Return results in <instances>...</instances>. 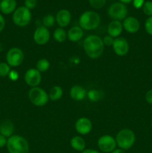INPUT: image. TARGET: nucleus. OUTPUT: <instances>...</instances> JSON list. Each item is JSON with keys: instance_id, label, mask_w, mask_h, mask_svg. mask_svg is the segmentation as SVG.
Wrapping results in <instances>:
<instances>
[{"instance_id": "ddd939ff", "label": "nucleus", "mask_w": 152, "mask_h": 153, "mask_svg": "<svg viewBox=\"0 0 152 153\" xmlns=\"http://www.w3.org/2000/svg\"><path fill=\"white\" fill-rule=\"evenodd\" d=\"M75 128L77 133L81 135H86L92 131V123L89 118L80 117L75 122Z\"/></svg>"}, {"instance_id": "58836bf2", "label": "nucleus", "mask_w": 152, "mask_h": 153, "mask_svg": "<svg viewBox=\"0 0 152 153\" xmlns=\"http://www.w3.org/2000/svg\"><path fill=\"white\" fill-rule=\"evenodd\" d=\"M110 153H125V151L122 149H115L113 152H111Z\"/></svg>"}, {"instance_id": "dca6fc26", "label": "nucleus", "mask_w": 152, "mask_h": 153, "mask_svg": "<svg viewBox=\"0 0 152 153\" xmlns=\"http://www.w3.org/2000/svg\"><path fill=\"white\" fill-rule=\"evenodd\" d=\"M123 31V25L121 21L113 20L109 23L107 26V33L108 35L113 38H117L122 34Z\"/></svg>"}, {"instance_id": "a878e982", "label": "nucleus", "mask_w": 152, "mask_h": 153, "mask_svg": "<svg viewBox=\"0 0 152 153\" xmlns=\"http://www.w3.org/2000/svg\"><path fill=\"white\" fill-rule=\"evenodd\" d=\"M87 97L91 102H98L101 99V94L99 91L92 89L88 91Z\"/></svg>"}, {"instance_id": "b1692460", "label": "nucleus", "mask_w": 152, "mask_h": 153, "mask_svg": "<svg viewBox=\"0 0 152 153\" xmlns=\"http://www.w3.org/2000/svg\"><path fill=\"white\" fill-rule=\"evenodd\" d=\"M50 68V62L46 58H41L36 64V69L40 73H45Z\"/></svg>"}, {"instance_id": "e433bc0d", "label": "nucleus", "mask_w": 152, "mask_h": 153, "mask_svg": "<svg viewBox=\"0 0 152 153\" xmlns=\"http://www.w3.org/2000/svg\"><path fill=\"white\" fill-rule=\"evenodd\" d=\"M4 26H5V20H4V18L3 17L2 15L0 13V32L3 31Z\"/></svg>"}, {"instance_id": "f3484780", "label": "nucleus", "mask_w": 152, "mask_h": 153, "mask_svg": "<svg viewBox=\"0 0 152 153\" xmlns=\"http://www.w3.org/2000/svg\"><path fill=\"white\" fill-rule=\"evenodd\" d=\"M69 95L70 97L75 101H82L87 96V91L83 87L80 85H74L70 89Z\"/></svg>"}, {"instance_id": "5701e85b", "label": "nucleus", "mask_w": 152, "mask_h": 153, "mask_svg": "<svg viewBox=\"0 0 152 153\" xmlns=\"http://www.w3.org/2000/svg\"><path fill=\"white\" fill-rule=\"evenodd\" d=\"M53 37L58 43H63L67 38V33L64 30L63 28H56L53 33Z\"/></svg>"}, {"instance_id": "f03ea898", "label": "nucleus", "mask_w": 152, "mask_h": 153, "mask_svg": "<svg viewBox=\"0 0 152 153\" xmlns=\"http://www.w3.org/2000/svg\"><path fill=\"white\" fill-rule=\"evenodd\" d=\"M79 26L83 30L92 31L96 29L101 23V16L93 10H86L79 17Z\"/></svg>"}, {"instance_id": "aec40b11", "label": "nucleus", "mask_w": 152, "mask_h": 153, "mask_svg": "<svg viewBox=\"0 0 152 153\" xmlns=\"http://www.w3.org/2000/svg\"><path fill=\"white\" fill-rule=\"evenodd\" d=\"M14 131V125L10 120H4L0 124V134L5 137H10Z\"/></svg>"}, {"instance_id": "9d476101", "label": "nucleus", "mask_w": 152, "mask_h": 153, "mask_svg": "<svg viewBox=\"0 0 152 153\" xmlns=\"http://www.w3.org/2000/svg\"><path fill=\"white\" fill-rule=\"evenodd\" d=\"M25 82L28 86L31 88L38 87L42 80L41 73L36 68H31L28 70L24 76Z\"/></svg>"}, {"instance_id": "cd10ccee", "label": "nucleus", "mask_w": 152, "mask_h": 153, "mask_svg": "<svg viewBox=\"0 0 152 153\" xmlns=\"http://www.w3.org/2000/svg\"><path fill=\"white\" fill-rule=\"evenodd\" d=\"M107 0H89V3L91 7L94 9H101L105 5Z\"/></svg>"}, {"instance_id": "4c0bfd02", "label": "nucleus", "mask_w": 152, "mask_h": 153, "mask_svg": "<svg viewBox=\"0 0 152 153\" xmlns=\"http://www.w3.org/2000/svg\"><path fill=\"white\" fill-rule=\"evenodd\" d=\"M81 153H100L98 151L95 150V149H84L83 151H82Z\"/></svg>"}, {"instance_id": "7ed1b4c3", "label": "nucleus", "mask_w": 152, "mask_h": 153, "mask_svg": "<svg viewBox=\"0 0 152 153\" xmlns=\"http://www.w3.org/2000/svg\"><path fill=\"white\" fill-rule=\"evenodd\" d=\"M6 146L9 153H29L28 140L22 136L13 134L7 138Z\"/></svg>"}, {"instance_id": "412c9836", "label": "nucleus", "mask_w": 152, "mask_h": 153, "mask_svg": "<svg viewBox=\"0 0 152 153\" xmlns=\"http://www.w3.org/2000/svg\"><path fill=\"white\" fill-rule=\"evenodd\" d=\"M70 145L75 150L78 151V152H82L85 149L86 146V142L84 139L80 136H75L70 140Z\"/></svg>"}, {"instance_id": "473e14b6", "label": "nucleus", "mask_w": 152, "mask_h": 153, "mask_svg": "<svg viewBox=\"0 0 152 153\" xmlns=\"http://www.w3.org/2000/svg\"><path fill=\"white\" fill-rule=\"evenodd\" d=\"M9 79L11 81H16L19 79V73L16 71V70H10V72L8 74Z\"/></svg>"}, {"instance_id": "1a4fd4ad", "label": "nucleus", "mask_w": 152, "mask_h": 153, "mask_svg": "<svg viewBox=\"0 0 152 153\" xmlns=\"http://www.w3.org/2000/svg\"><path fill=\"white\" fill-rule=\"evenodd\" d=\"M98 147L103 152H111L116 149V139L110 134H104L98 138L97 142Z\"/></svg>"}, {"instance_id": "2f4dec72", "label": "nucleus", "mask_w": 152, "mask_h": 153, "mask_svg": "<svg viewBox=\"0 0 152 153\" xmlns=\"http://www.w3.org/2000/svg\"><path fill=\"white\" fill-rule=\"evenodd\" d=\"M103 43H104V46H113V41H114V38L112 37H110V35H107L102 39Z\"/></svg>"}, {"instance_id": "4468645a", "label": "nucleus", "mask_w": 152, "mask_h": 153, "mask_svg": "<svg viewBox=\"0 0 152 153\" xmlns=\"http://www.w3.org/2000/svg\"><path fill=\"white\" fill-rule=\"evenodd\" d=\"M123 28L128 33L134 34L139 30L140 23L134 16H127L122 22Z\"/></svg>"}, {"instance_id": "393cba45", "label": "nucleus", "mask_w": 152, "mask_h": 153, "mask_svg": "<svg viewBox=\"0 0 152 153\" xmlns=\"http://www.w3.org/2000/svg\"><path fill=\"white\" fill-rule=\"evenodd\" d=\"M55 22V16L52 14H47L43 18V25L47 28L53 26Z\"/></svg>"}, {"instance_id": "20e7f679", "label": "nucleus", "mask_w": 152, "mask_h": 153, "mask_svg": "<svg viewBox=\"0 0 152 153\" xmlns=\"http://www.w3.org/2000/svg\"><path fill=\"white\" fill-rule=\"evenodd\" d=\"M115 139L116 144L120 149L128 150L134 146L136 140V135L131 129L124 128L117 133Z\"/></svg>"}, {"instance_id": "6e6552de", "label": "nucleus", "mask_w": 152, "mask_h": 153, "mask_svg": "<svg viewBox=\"0 0 152 153\" xmlns=\"http://www.w3.org/2000/svg\"><path fill=\"white\" fill-rule=\"evenodd\" d=\"M24 60V53L21 49L13 47L9 49L6 55L7 64L10 67H16L21 65Z\"/></svg>"}, {"instance_id": "c756f323", "label": "nucleus", "mask_w": 152, "mask_h": 153, "mask_svg": "<svg viewBox=\"0 0 152 153\" xmlns=\"http://www.w3.org/2000/svg\"><path fill=\"white\" fill-rule=\"evenodd\" d=\"M145 28L146 32L152 36V16H149L145 22Z\"/></svg>"}, {"instance_id": "ea45409f", "label": "nucleus", "mask_w": 152, "mask_h": 153, "mask_svg": "<svg viewBox=\"0 0 152 153\" xmlns=\"http://www.w3.org/2000/svg\"><path fill=\"white\" fill-rule=\"evenodd\" d=\"M119 1L122 3H123V4H129V3L132 2L133 0H119Z\"/></svg>"}, {"instance_id": "423d86ee", "label": "nucleus", "mask_w": 152, "mask_h": 153, "mask_svg": "<svg viewBox=\"0 0 152 153\" xmlns=\"http://www.w3.org/2000/svg\"><path fill=\"white\" fill-rule=\"evenodd\" d=\"M32 15L29 9L25 6H20L17 7L13 13V23L19 27H25L31 22Z\"/></svg>"}, {"instance_id": "bb28decb", "label": "nucleus", "mask_w": 152, "mask_h": 153, "mask_svg": "<svg viewBox=\"0 0 152 153\" xmlns=\"http://www.w3.org/2000/svg\"><path fill=\"white\" fill-rule=\"evenodd\" d=\"M10 72V67L7 63H0V77H5L8 76Z\"/></svg>"}, {"instance_id": "c9c22d12", "label": "nucleus", "mask_w": 152, "mask_h": 153, "mask_svg": "<svg viewBox=\"0 0 152 153\" xmlns=\"http://www.w3.org/2000/svg\"><path fill=\"white\" fill-rule=\"evenodd\" d=\"M7 137L0 134V148H2L4 147V146H6V145H7Z\"/></svg>"}, {"instance_id": "a211bd4d", "label": "nucleus", "mask_w": 152, "mask_h": 153, "mask_svg": "<svg viewBox=\"0 0 152 153\" xmlns=\"http://www.w3.org/2000/svg\"><path fill=\"white\" fill-rule=\"evenodd\" d=\"M17 2L16 0H1L0 1V11L3 14H10L16 9Z\"/></svg>"}, {"instance_id": "f704fd0d", "label": "nucleus", "mask_w": 152, "mask_h": 153, "mask_svg": "<svg viewBox=\"0 0 152 153\" xmlns=\"http://www.w3.org/2000/svg\"><path fill=\"white\" fill-rule=\"evenodd\" d=\"M145 100L148 103L152 105V90L148 91L145 94Z\"/></svg>"}, {"instance_id": "f8f14e48", "label": "nucleus", "mask_w": 152, "mask_h": 153, "mask_svg": "<svg viewBox=\"0 0 152 153\" xmlns=\"http://www.w3.org/2000/svg\"><path fill=\"white\" fill-rule=\"evenodd\" d=\"M112 46L114 52L118 56H125L129 52V43L124 37H119L115 38Z\"/></svg>"}, {"instance_id": "72a5a7b5", "label": "nucleus", "mask_w": 152, "mask_h": 153, "mask_svg": "<svg viewBox=\"0 0 152 153\" xmlns=\"http://www.w3.org/2000/svg\"><path fill=\"white\" fill-rule=\"evenodd\" d=\"M133 5L135 8L139 9L142 7L145 3V0H133Z\"/></svg>"}, {"instance_id": "4be33fe9", "label": "nucleus", "mask_w": 152, "mask_h": 153, "mask_svg": "<svg viewBox=\"0 0 152 153\" xmlns=\"http://www.w3.org/2000/svg\"><path fill=\"white\" fill-rule=\"evenodd\" d=\"M63 94V91L62 88L58 85H55V86L52 87L49 91V100H51L52 101H58L62 97Z\"/></svg>"}, {"instance_id": "f257e3e1", "label": "nucleus", "mask_w": 152, "mask_h": 153, "mask_svg": "<svg viewBox=\"0 0 152 153\" xmlns=\"http://www.w3.org/2000/svg\"><path fill=\"white\" fill-rule=\"evenodd\" d=\"M83 47L86 55L92 59H97L102 55L104 45L102 39L97 35L87 36L83 42Z\"/></svg>"}, {"instance_id": "7c9ffc66", "label": "nucleus", "mask_w": 152, "mask_h": 153, "mask_svg": "<svg viewBox=\"0 0 152 153\" xmlns=\"http://www.w3.org/2000/svg\"><path fill=\"white\" fill-rule=\"evenodd\" d=\"M37 4V0H25V7L30 10L35 8Z\"/></svg>"}, {"instance_id": "6ab92c4d", "label": "nucleus", "mask_w": 152, "mask_h": 153, "mask_svg": "<svg viewBox=\"0 0 152 153\" xmlns=\"http://www.w3.org/2000/svg\"><path fill=\"white\" fill-rule=\"evenodd\" d=\"M83 35V31L80 26L72 27L67 32V38L73 43H76L81 40Z\"/></svg>"}, {"instance_id": "9b49d317", "label": "nucleus", "mask_w": 152, "mask_h": 153, "mask_svg": "<svg viewBox=\"0 0 152 153\" xmlns=\"http://www.w3.org/2000/svg\"><path fill=\"white\" fill-rule=\"evenodd\" d=\"M33 39L34 42L38 45L46 44L50 39V31L43 25L38 26L34 31Z\"/></svg>"}, {"instance_id": "a19ab883", "label": "nucleus", "mask_w": 152, "mask_h": 153, "mask_svg": "<svg viewBox=\"0 0 152 153\" xmlns=\"http://www.w3.org/2000/svg\"><path fill=\"white\" fill-rule=\"evenodd\" d=\"M151 126H152V122H151Z\"/></svg>"}, {"instance_id": "c85d7f7f", "label": "nucleus", "mask_w": 152, "mask_h": 153, "mask_svg": "<svg viewBox=\"0 0 152 153\" xmlns=\"http://www.w3.org/2000/svg\"><path fill=\"white\" fill-rule=\"evenodd\" d=\"M142 10L145 15L152 16V1H145L142 6Z\"/></svg>"}, {"instance_id": "2eb2a0df", "label": "nucleus", "mask_w": 152, "mask_h": 153, "mask_svg": "<svg viewBox=\"0 0 152 153\" xmlns=\"http://www.w3.org/2000/svg\"><path fill=\"white\" fill-rule=\"evenodd\" d=\"M72 19V15L67 9H61L58 10L55 16V20L61 28H65L69 25Z\"/></svg>"}, {"instance_id": "0eeeda50", "label": "nucleus", "mask_w": 152, "mask_h": 153, "mask_svg": "<svg viewBox=\"0 0 152 153\" xmlns=\"http://www.w3.org/2000/svg\"><path fill=\"white\" fill-rule=\"evenodd\" d=\"M107 14L113 20H124L128 15V8L122 2H115L109 7Z\"/></svg>"}, {"instance_id": "39448f33", "label": "nucleus", "mask_w": 152, "mask_h": 153, "mask_svg": "<svg viewBox=\"0 0 152 153\" xmlns=\"http://www.w3.org/2000/svg\"><path fill=\"white\" fill-rule=\"evenodd\" d=\"M28 99L33 105L37 107H43L49 102V94L46 91L39 87L31 88L28 91Z\"/></svg>"}, {"instance_id": "79ce46f5", "label": "nucleus", "mask_w": 152, "mask_h": 153, "mask_svg": "<svg viewBox=\"0 0 152 153\" xmlns=\"http://www.w3.org/2000/svg\"><path fill=\"white\" fill-rule=\"evenodd\" d=\"M1 1V0H0V1Z\"/></svg>"}]
</instances>
